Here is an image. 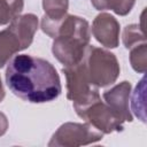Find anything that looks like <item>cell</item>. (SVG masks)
I'll return each mask as SVG.
<instances>
[{
	"instance_id": "7",
	"label": "cell",
	"mask_w": 147,
	"mask_h": 147,
	"mask_svg": "<svg viewBox=\"0 0 147 147\" xmlns=\"http://www.w3.org/2000/svg\"><path fill=\"white\" fill-rule=\"evenodd\" d=\"M92 33L102 46L116 48L119 42V23L113 15L101 13L93 21Z\"/></svg>"
},
{
	"instance_id": "5",
	"label": "cell",
	"mask_w": 147,
	"mask_h": 147,
	"mask_svg": "<svg viewBox=\"0 0 147 147\" xmlns=\"http://www.w3.org/2000/svg\"><path fill=\"white\" fill-rule=\"evenodd\" d=\"M103 133L93 127L88 123H72L62 124L53 134L49 147H79L100 141Z\"/></svg>"
},
{
	"instance_id": "2",
	"label": "cell",
	"mask_w": 147,
	"mask_h": 147,
	"mask_svg": "<svg viewBox=\"0 0 147 147\" xmlns=\"http://www.w3.org/2000/svg\"><path fill=\"white\" fill-rule=\"evenodd\" d=\"M41 30L54 39L52 52L64 67L79 63L90 42L88 22L79 16L65 15L53 21L45 15L41 18Z\"/></svg>"
},
{
	"instance_id": "11",
	"label": "cell",
	"mask_w": 147,
	"mask_h": 147,
	"mask_svg": "<svg viewBox=\"0 0 147 147\" xmlns=\"http://www.w3.org/2000/svg\"><path fill=\"white\" fill-rule=\"evenodd\" d=\"M92 5L98 10L110 9L117 15H127L134 6L136 0H91Z\"/></svg>"
},
{
	"instance_id": "16",
	"label": "cell",
	"mask_w": 147,
	"mask_h": 147,
	"mask_svg": "<svg viewBox=\"0 0 147 147\" xmlns=\"http://www.w3.org/2000/svg\"><path fill=\"white\" fill-rule=\"evenodd\" d=\"M145 77L137 85L133 96H132V110L144 123L146 122L145 117Z\"/></svg>"
},
{
	"instance_id": "8",
	"label": "cell",
	"mask_w": 147,
	"mask_h": 147,
	"mask_svg": "<svg viewBox=\"0 0 147 147\" xmlns=\"http://www.w3.org/2000/svg\"><path fill=\"white\" fill-rule=\"evenodd\" d=\"M130 93H131V84L126 80L115 85L114 87H111L110 90L103 93V99L106 103L123 122L133 121V117L129 108Z\"/></svg>"
},
{
	"instance_id": "4",
	"label": "cell",
	"mask_w": 147,
	"mask_h": 147,
	"mask_svg": "<svg viewBox=\"0 0 147 147\" xmlns=\"http://www.w3.org/2000/svg\"><path fill=\"white\" fill-rule=\"evenodd\" d=\"M62 72L67 79V98L74 102V108H80L88 102L100 98L98 87L88 79L83 60L70 67H64Z\"/></svg>"
},
{
	"instance_id": "3",
	"label": "cell",
	"mask_w": 147,
	"mask_h": 147,
	"mask_svg": "<svg viewBox=\"0 0 147 147\" xmlns=\"http://www.w3.org/2000/svg\"><path fill=\"white\" fill-rule=\"evenodd\" d=\"M83 62L91 84L95 87H106L116 82L119 75L118 61L111 52L87 46Z\"/></svg>"
},
{
	"instance_id": "10",
	"label": "cell",
	"mask_w": 147,
	"mask_h": 147,
	"mask_svg": "<svg viewBox=\"0 0 147 147\" xmlns=\"http://www.w3.org/2000/svg\"><path fill=\"white\" fill-rule=\"evenodd\" d=\"M22 42L18 36L11 28H7L0 31V68L8 63L11 56L20 51H23Z\"/></svg>"
},
{
	"instance_id": "9",
	"label": "cell",
	"mask_w": 147,
	"mask_h": 147,
	"mask_svg": "<svg viewBox=\"0 0 147 147\" xmlns=\"http://www.w3.org/2000/svg\"><path fill=\"white\" fill-rule=\"evenodd\" d=\"M9 28H11L18 36L22 46L25 49L32 44L34 33L38 29V18L33 14L20 15L10 22Z\"/></svg>"
},
{
	"instance_id": "17",
	"label": "cell",
	"mask_w": 147,
	"mask_h": 147,
	"mask_svg": "<svg viewBox=\"0 0 147 147\" xmlns=\"http://www.w3.org/2000/svg\"><path fill=\"white\" fill-rule=\"evenodd\" d=\"M8 129V119L3 113H0V137L7 132Z\"/></svg>"
},
{
	"instance_id": "1",
	"label": "cell",
	"mask_w": 147,
	"mask_h": 147,
	"mask_svg": "<svg viewBox=\"0 0 147 147\" xmlns=\"http://www.w3.org/2000/svg\"><path fill=\"white\" fill-rule=\"evenodd\" d=\"M6 83L18 98L42 103L56 99L62 91L56 69L48 61L28 54H18L8 61Z\"/></svg>"
},
{
	"instance_id": "13",
	"label": "cell",
	"mask_w": 147,
	"mask_h": 147,
	"mask_svg": "<svg viewBox=\"0 0 147 147\" xmlns=\"http://www.w3.org/2000/svg\"><path fill=\"white\" fill-rule=\"evenodd\" d=\"M69 7L68 0H42V8L45 16L49 20L57 21L67 15Z\"/></svg>"
},
{
	"instance_id": "6",
	"label": "cell",
	"mask_w": 147,
	"mask_h": 147,
	"mask_svg": "<svg viewBox=\"0 0 147 147\" xmlns=\"http://www.w3.org/2000/svg\"><path fill=\"white\" fill-rule=\"evenodd\" d=\"M77 115L102 133L123 131V121L111 110V108L98 98L87 105L75 109Z\"/></svg>"
},
{
	"instance_id": "12",
	"label": "cell",
	"mask_w": 147,
	"mask_h": 147,
	"mask_svg": "<svg viewBox=\"0 0 147 147\" xmlns=\"http://www.w3.org/2000/svg\"><path fill=\"white\" fill-rule=\"evenodd\" d=\"M23 0H0V25L10 23L23 10Z\"/></svg>"
},
{
	"instance_id": "15",
	"label": "cell",
	"mask_w": 147,
	"mask_h": 147,
	"mask_svg": "<svg viewBox=\"0 0 147 147\" xmlns=\"http://www.w3.org/2000/svg\"><path fill=\"white\" fill-rule=\"evenodd\" d=\"M147 45L146 42L139 44L131 48L130 52V62L134 71L144 74L147 68Z\"/></svg>"
},
{
	"instance_id": "18",
	"label": "cell",
	"mask_w": 147,
	"mask_h": 147,
	"mask_svg": "<svg viewBox=\"0 0 147 147\" xmlns=\"http://www.w3.org/2000/svg\"><path fill=\"white\" fill-rule=\"evenodd\" d=\"M5 98V88L2 86V83H1V78H0V102L3 100Z\"/></svg>"
},
{
	"instance_id": "14",
	"label": "cell",
	"mask_w": 147,
	"mask_h": 147,
	"mask_svg": "<svg viewBox=\"0 0 147 147\" xmlns=\"http://www.w3.org/2000/svg\"><path fill=\"white\" fill-rule=\"evenodd\" d=\"M146 42L145 31L144 28H141L138 24H130L124 28L123 31V44L127 49H131L132 47Z\"/></svg>"
}]
</instances>
